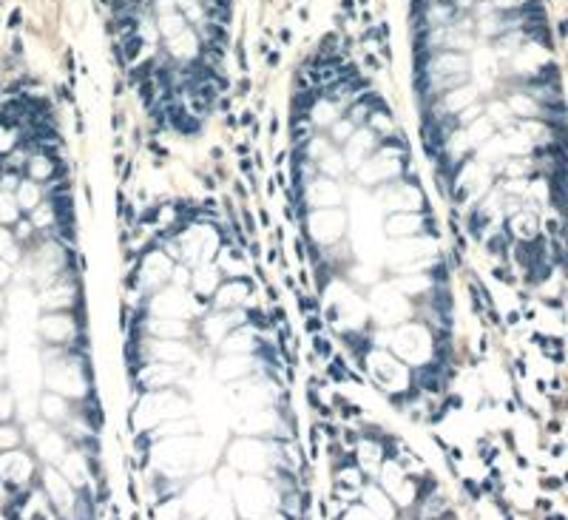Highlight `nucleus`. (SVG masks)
Here are the masks:
<instances>
[{
    "instance_id": "1",
    "label": "nucleus",
    "mask_w": 568,
    "mask_h": 520,
    "mask_svg": "<svg viewBox=\"0 0 568 520\" xmlns=\"http://www.w3.org/2000/svg\"><path fill=\"white\" fill-rule=\"evenodd\" d=\"M82 296L77 202L66 142L43 91L14 86L0 97V486L40 492L20 452L34 430L82 424L94 395Z\"/></svg>"
},
{
    "instance_id": "2",
    "label": "nucleus",
    "mask_w": 568,
    "mask_h": 520,
    "mask_svg": "<svg viewBox=\"0 0 568 520\" xmlns=\"http://www.w3.org/2000/svg\"><path fill=\"white\" fill-rule=\"evenodd\" d=\"M111 51L160 131L202 134L228 105L236 0H102Z\"/></svg>"
},
{
    "instance_id": "3",
    "label": "nucleus",
    "mask_w": 568,
    "mask_h": 520,
    "mask_svg": "<svg viewBox=\"0 0 568 520\" xmlns=\"http://www.w3.org/2000/svg\"><path fill=\"white\" fill-rule=\"evenodd\" d=\"M372 347H387L415 370L438 358V336L423 321H404L392 330H381L378 336H372Z\"/></svg>"
},
{
    "instance_id": "4",
    "label": "nucleus",
    "mask_w": 568,
    "mask_h": 520,
    "mask_svg": "<svg viewBox=\"0 0 568 520\" xmlns=\"http://www.w3.org/2000/svg\"><path fill=\"white\" fill-rule=\"evenodd\" d=\"M173 270H176V261L170 259L160 245H151V248L142 253L140 264H137L134 287H137V290L148 299L151 293H157V290H162L165 284H170Z\"/></svg>"
},
{
    "instance_id": "5",
    "label": "nucleus",
    "mask_w": 568,
    "mask_h": 520,
    "mask_svg": "<svg viewBox=\"0 0 568 520\" xmlns=\"http://www.w3.org/2000/svg\"><path fill=\"white\" fill-rule=\"evenodd\" d=\"M364 367H367V372L378 381L381 387H387L395 395H401L398 390H404V387H415L412 375H409V367L398 355H392L387 347H372L364 355Z\"/></svg>"
},
{
    "instance_id": "6",
    "label": "nucleus",
    "mask_w": 568,
    "mask_h": 520,
    "mask_svg": "<svg viewBox=\"0 0 568 520\" xmlns=\"http://www.w3.org/2000/svg\"><path fill=\"white\" fill-rule=\"evenodd\" d=\"M304 230H307V242L319 245V248H335L344 242L347 233V210L344 208H316L307 213L304 219Z\"/></svg>"
},
{
    "instance_id": "7",
    "label": "nucleus",
    "mask_w": 568,
    "mask_h": 520,
    "mask_svg": "<svg viewBox=\"0 0 568 520\" xmlns=\"http://www.w3.org/2000/svg\"><path fill=\"white\" fill-rule=\"evenodd\" d=\"M369 316L378 324L389 327V324L406 321L412 316V307H409V299L392 281H378L369 293Z\"/></svg>"
},
{
    "instance_id": "8",
    "label": "nucleus",
    "mask_w": 568,
    "mask_h": 520,
    "mask_svg": "<svg viewBox=\"0 0 568 520\" xmlns=\"http://www.w3.org/2000/svg\"><path fill=\"white\" fill-rule=\"evenodd\" d=\"M375 202L384 205L389 213H395V210H423V205H426L420 185L415 179H409V176L375 188Z\"/></svg>"
},
{
    "instance_id": "9",
    "label": "nucleus",
    "mask_w": 568,
    "mask_h": 520,
    "mask_svg": "<svg viewBox=\"0 0 568 520\" xmlns=\"http://www.w3.org/2000/svg\"><path fill=\"white\" fill-rule=\"evenodd\" d=\"M299 202H304L310 210L316 208H341L344 205V188L338 179H329V176H316L301 188Z\"/></svg>"
},
{
    "instance_id": "10",
    "label": "nucleus",
    "mask_w": 568,
    "mask_h": 520,
    "mask_svg": "<svg viewBox=\"0 0 568 520\" xmlns=\"http://www.w3.org/2000/svg\"><path fill=\"white\" fill-rule=\"evenodd\" d=\"M381 142H384V137L369 128V122H367V125H358V128H355V134H352V137L341 145V154H344V160H347V168L349 171H358L361 165H364V162H367L369 157L381 148Z\"/></svg>"
},
{
    "instance_id": "11",
    "label": "nucleus",
    "mask_w": 568,
    "mask_h": 520,
    "mask_svg": "<svg viewBox=\"0 0 568 520\" xmlns=\"http://www.w3.org/2000/svg\"><path fill=\"white\" fill-rule=\"evenodd\" d=\"M253 296V284L247 279H228L219 284L216 296L210 299V310H222V313H230V310H242L244 304L250 301Z\"/></svg>"
},
{
    "instance_id": "12",
    "label": "nucleus",
    "mask_w": 568,
    "mask_h": 520,
    "mask_svg": "<svg viewBox=\"0 0 568 520\" xmlns=\"http://www.w3.org/2000/svg\"><path fill=\"white\" fill-rule=\"evenodd\" d=\"M423 228H426V213L423 210H395V213H387V219H384V233L389 239L420 236Z\"/></svg>"
},
{
    "instance_id": "13",
    "label": "nucleus",
    "mask_w": 568,
    "mask_h": 520,
    "mask_svg": "<svg viewBox=\"0 0 568 520\" xmlns=\"http://www.w3.org/2000/svg\"><path fill=\"white\" fill-rule=\"evenodd\" d=\"M261 350V333L253 324H239L228 333V339L219 344L222 355H256Z\"/></svg>"
},
{
    "instance_id": "14",
    "label": "nucleus",
    "mask_w": 568,
    "mask_h": 520,
    "mask_svg": "<svg viewBox=\"0 0 568 520\" xmlns=\"http://www.w3.org/2000/svg\"><path fill=\"white\" fill-rule=\"evenodd\" d=\"M176 375H179L176 364L145 361V364H140V367L134 370V384H137L140 390H162V387L173 384V381H176Z\"/></svg>"
},
{
    "instance_id": "15",
    "label": "nucleus",
    "mask_w": 568,
    "mask_h": 520,
    "mask_svg": "<svg viewBox=\"0 0 568 520\" xmlns=\"http://www.w3.org/2000/svg\"><path fill=\"white\" fill-rule=\"evenodd\" d=\"M142 336L151 339H168V341H182L190 333V321L185 319H157V316H145L140 324Z\"/></svg>"
},
{
    "instance_id": "16",
    "label": "nucleus",
    "mask_w": 568,
    "mask_h": 520,
    "mask_svg": "<svg viewBox=\"0 0 568 520\" xmlns=\"http://www.w3.org/2000/svg\"><path fill=\"white\" fill-rule=\"evenodd\" d=\"M222 270L210 261V264H199V267H193V273H190V293L196 296V299H205L210 301L213 296H216V290H219L222 284Z\"/></svg>"
},
{
    "instance_id": "17",
    "label": "nucleus",
    "mask_w": 568,
    "mask_h": 520,
    "mask_svg": "<svg viewBox=\"0 0 568 520\" xmlns=\"http://www.w3.org/2000/svg\"><path fill=\"white\" fill-rule=\"evenodd\" d=\"M392 284L398 287L404 296H415V299H423L429 293L438 287V279L432 273H395L392 276Z\"/></svg>"
},
{
    "instance_id": "18",
    "label": "nucleus",
    "mask_w": 568,
    "mask_h": 520,
    "mask_svg": "<svg viewBox=\"0 0 568 520\" xmlns=\"http://www.w3.org/2000/svg\"><path fill=\"white\" fill-rule=\"evenodd\" d=\"M213 264H216V267L222 270V276H228V279H244V276H247L244 256H242L233 245H222L219 256H216V261H213Z\"/></svg>"
},
{
    "instance_id": "19",
    "label": "nucleus",
    "mask_w": 568,
    "mask_h": 520,
    "mask_svg": "<svg viewBox=\"0 0 568 520\" xmlns=\"http://www.w3.org/2000/svg\"><path fill=\"white\" fill-rule=\"evenodd\" d=\"M316 168H319L321 176H329V179H341L344 173H347V160H344V154H341V148H332L324 157V160L316 162Z\"/></svg>"
},
{
    "instance_id": "20",
    "label": "nucleus",
    "mask_w": 568,
    "mask_h": 520,
    "mask_svg": "<svg viewBox=\"0 0 568 520\" xmlns=\"http://www.w3.org/2000/svg\"><path fill=\"white\" fill-rule=\"evenodd\" d=\"M313 347H316V355H321V358H329V355H332V347H329V341L324 339L321 333L313 336Z\"/></svg>"
}]
</instances>
